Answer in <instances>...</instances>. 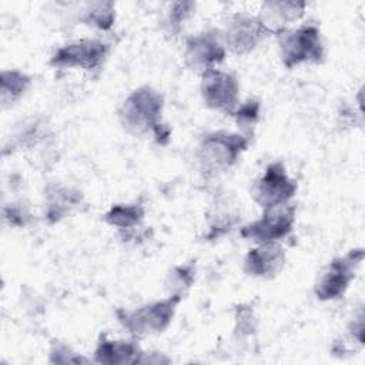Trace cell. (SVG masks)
Returning a JSON list of instances; mask_svg holds the SVG:
<instances>
[{"instance_id": "d4e9b609", "label": "cell", "mask_w": 365, "mask_h": 365, "mask_svg": "<svg viewBox=\"0 0 365 365\" xmlns=\"http://www.w3.org/2000/svg\"><path fill=\"white\" fill-rule=\"evenodd\" d=\"M364 329H365V325H364V311H362V308H359L358 314L354 315V318L351 319V322L348 324V328H346V334H348L349 342L356 344L359 346H364V342H365Z\"/></svg>"}, {"instance_id": "d6986e66", "label": "cell", "mask_w": 365, "mask_h": 365, "mask_svg": "<svg viewBox=\"0 0 365 365\" xmlns=\"http://www.w3.org/2000/svg\"><path fill=\"white\" fill-rule=\"evenodd\" d=\"M197 265L195 261H187L173 265L164 278V288L167 295H177L184 298L195 282Z\"/></svg>"}, {"instance_id": "6da1fadb", "label": "cell", "mask_w": 365, "mask_h": 365, "mask_svg": "<svg viewBox=\"0 0 365 365\" xmlns=\"http://www.w3.org/2000/svg\"><path fill=\"white\" fill-rule=\"evenodd\" d=\"M164 96L150 84H143L130 91L117 108V120L121 128L131 137L154 135L164 124Z\"/></svg>"}, {"instance_id": "5bb4252c", "label": "cell", "mask_w": 365, "mask_h": 365, "mask_svg": "<svg viewBox=\"0 0 365 365\" xmlns=\"http://www.w3.org/2000/svg\"><path fill=\"white\" fill-rule=\"evenodd\" d=\"M83 192L63 182H50L44 187V221L58 224L83 204Z\"/></svg>"}, {"instance_id": "9c48e42d", "label": "cell", "mask_w": 365, "mask_h": 365, "mask_svg": "<svg viewBox=\"0 0 365 365\" xmlns=\"http://www.w3.org/2000/svg\"><path fill=\"white\" fill-rule=\"evenodd\" d=\"M227 57V47L220 29H207L191 34L184 41L182 60L194 74L217 68Z\"/></svg>"}, {"instance_id": "e0dca14e", "label": "cell", "mask_w": 365, "mask_h": 365, "mask_svg": "<svg viewBox=\"0 0 365 365\" xmlns=\"http://www.w3.org/2000/svg\"><path fill=\"white\" fill-rule=\"evenodd\" d=\"M115 4L108 0L87 1L77 10V21L98 31H110L115 24Z\"/></svg>"}, {"instance_id": "8992f818", "label": "cell", "mask_w": 365, "mask_h": 365, "mask_svg": "<svg viewBox=\"0 0 365 365\" xmlns=\"http://www.w3.org/2000/svg\"><path fill=\"white\" fill-rule=\"evenodd\" d=\"M364 248H352L344 255L332 258L321 268L314 282L312 292L321 302L335 301L345 295L356 271L364 261Z\"/></svg>"}, {"instance_id": "4fadbf2b", "label": "cell", "mask_w": 365, "mask_h": 365, "mask_svg": "<svg viewBox=\"0 0 365 365\" xmlns=\"http://www.w3.org/2000/svg\"><path fill=\"white\" fill-rule=\"evenodd\" d=\"M144 349L135 338L111 339L101 334L93 351V362L103 365H133L141 364Z\"/></svg>"}, {"instance_id": "3957f363", "label": "cell", "mask_w": 365, "mask_h": 365, "mask_svg": "<svg viewBox=\"0 0 365 365\" xmlns=\"http://www.w3.org/2000/svg\"><path fill=\"white\" fill-rule=\"evenodd\" d=\"M182 298L167 295L134 308H115L114 315L120 327L135 339L163 334L173 322Z\"/></svg>"}, {"instance_id": "5b68a950", "label": "cell", "mask_w": 365, "mask_h": 365, "mask_svg": "<svg viewBox=\"0 0 365 365\" xmlns=\"http://www.w3.org/2000/svg\"><path fill=\"white\" fill-rule=\"evenodd\" d=\"M111 44L103 38L83 37L58 46L48 58V66L57 70H81L97 74L104 67Z\"/></svg>"}, {"instance_id": "7402d4cb", "label": "cell", "mask_w": 365, "mask_h": 365, "mask_svg": "<svg viewBox=\"0 0 365 365\" xmlns=\"http://www.w3.org/2000/svg\"><path fill=\"white\" fill-rule=\"evenodd\" d=\"M48 358L50 364H88L93 362L91 358H87L78 354L70 344L60 339H51L48 344Z\"/></svg>"}, {"instance_id": "277c9868", "label": "cell", "mask_w": 365, "mask_h": 365, "mask_svg": "<svg viewBox=\"0 0 365 365\" xmlns=\"http://www.w3.org/2000/svg\"><path fill=\"white\" fill-rule=\"evenodd\" d=\"M272 36L277 40L279 60L288 70L302 64H319L325 58V43L314 23L281 29Z\"/></svg>"}, {"instance_id": "603a6c76", "label": "cell", "mask_w": 365, "mask_h": 365, "mask_svg": "<svg viewBox=\"0 0 365 365\" xmlns=\"http://www.w3.org/2000/svg\"><path fill=\"white\" fill-rule=\"evenodd\" d=\"M3 221L11 228H24L31 221L30 207L23 201H13L3 205Z\"/></svg>"}, {"instance_id": "cb8c5ba5", "label": "cell", "mask_w": 365, "mask_h": 365, "mask_svg": "<svg viewBox=\"0 0 365 365\" xmlns=\"http://www.w3.org/2000/svg\"><path fill=\"white\" fill-rule=\"evenodd\" d=\"M234 335L240 338H248L257 331V317L250 305H238L234 315Z\"/></svg>"}, {"instance_id": "30bf717a", "label": "cell", "mask_w": 365, "mask_h": 365, "mask_svg": "<svg viewBox=\"0 0 365 365\" xmlns=\"http://www.w3.org/2000/svg\"><path fill=\"white\" fill-rule=\"evenodd\" d=\"M240 80L235 73L212 68L200 76V94L208 110L232 115L240 106Z\"/></svg>"}, {"instance_id": "44dd1931", "label": "cell", "mask_w": 365, "mask_h": 365, "mask_svg": "<svg viewBox=\"0 0 365 365\" xmlns=\"http://www.w3.org/2000/svg\"><path fill=\"white\" fill-rule=\"evenodd\" d=\"M261 115V101L258 98H248L240 103L234 114L231 115L238 127V133L252 138L254 130L259 121Z\"/></svg>"}, {"instance_id": "52a82bcc", "label": "cell", "mask_w": 365, "mask_h": 365, "mask_svg": "<svg viewBox=\"0 0 365 365\" xmlns=\"http://www.w3.org/2000/svg\"><path fill=\"white\" fill-rule=\"evenodd\" d=\"M295 215L297 205L292 201L264 208L257 220L240 227V235L252 244L281 242L292 232Z\"/></svg>"}, {"instance_id": "7a4b0ae2", "label": "cell", "mask_w": 365, "mask_h": 365, "mask_svg": "<svg viewBox=\"0 0 365 365\" xmlns=\"http://www.w3.org/2000/svg\"><path fill=\"white\" fill-rule=\"evenodd\" d=\"M250 137L228 130L204 133L195 147V160L205 177H214L231 170L248 150Z\"/></svg>"}, {"instance_id": "9a60e30c", "label": "cell", "mask_w": 365, "mask_h": 365, "mask_svg": "<svg viewBox=\"0 0 365 365\" xmlns=\"http://www.w3.org/2000/svg\"><path fill=\"white\" fill-rule=\"evenodd\" d=\"M305 1H289V0H269L264 1L259 7L258 17L264 26L269 30L271 36L281 29L292 27L294 23L299 21L305 14Z\"/></svg>"}, {"instance_id": "7c38bea8", "label": "cell", "mask_w": 365, "mask_h": 365, "mask_svg": "<svg viewBox=\"0 0 365 365\" xmlns=\"http://www.w3.org/2000/svg\"><path fill=\"white\" fill-rule=\"evenodd\" d=\"M287 264V250L281 242L254 244L242 259V272L258 279L275 278Z\"/></svg>"}, {"instance_id": "ffe728a7", "label": "cell", "mask_w": 365, "mask_h": 365, "mask_svg": "<svg viewBox=\"0 0 365 365\" xmlns=\"http://www.w3.org/2000/svg\"><path fill=\"white\" fill-rule=\"evenodd\" d=\"M197 3L194 1H174L168 6V10L163 20V30L168 37H177L184 24L194 16Z\"/></svg>"}, {"instance_id": "8fae6325", "label": "cell", "mask_w": 365, "mask_h": 365, "mask_svg": "<svg viewBox=\"0 0 365 365\" xmlns=\"http://www.w3.org/2000/svg\"><path fill=\"white\" fill-rule=\"evenodd\" d=\"M227 51L235 56H247L252 53L267 37L269 30L264 26L257 14L237 11L231 14L221 30Z\"/></svg>"}, {"instance_id": "ac0fdd59", "label": "cell", "mask_w": 365, "mask_h": 365, "mask_svg": "<svg viewBox=\"0 0 365 365\" xmlns=\"http://www.w3.org/2000/svg\"><path fill=\"white\" fill-rule=\"evenodd\" d=\"M33 84V78L19 68H3L0 71V103L1 108H10L19 103Z\"/></svg>"}, {"instance_id": "2e32d148", "label": "cell", "mask_w": 365, "mask_h": 365, "mask_svg": "<svg viewBox=\"0 0 365 365\" xmlns=\"http://www.w3.org/2000/svg\"><path fill=\"white\" fill-rule=\"evenodd\" d=\"M144 218H145V207L138 201L113 204L101 215V220L107 225L115 228L118 234L140 228Z\"/></svg>"}, {"instance_id": "ba28073f", "label": "cell", "mask_w": 365, "mask_h": 365, "mask_svg": "<svg viewBox=\"0 0 365 365\" xmlns=\"http://www.w3.org/2000/svg\"><path fill=\"white\" fill-rule=\"evenodd\" d=\"M298 191V182L288 174L284 163H269L262 174L251 184L250 195L261 208L291 202Z\"/></svg>"}]
</instances>
